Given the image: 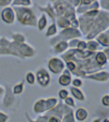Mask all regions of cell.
<instances>
[{
	"label": "cell",
	"instance_id": "7a4b0ae2",
	"mask_svg": "<svg viewBox=\"0 0 109 122\" xmlns=\"http://www.w3.org/2000/svg\"><path fill=\"white\" fill-rule=\"evenodd\" d=\"M50 122H57V120H55V118H52L50 120Z\"/></svg>",
	"mask_w": 109,
	"mask_h": 122
},
{
	"label": "cell",
	"instance_id": "6da1fadb",
	"mask_svg": "<svg viewBox=\"0 0 109 122\" xmlns=\"http://www.w3.org/2000/svg\"><path fill=\"white\" fill-rule=\"evenodd\" d=\"M97 60L99 63L104 62V61H105V57L103 53H99V55H98Z\"/></svg>",
	"mask_w": 109,
	"mask_h": 122
}]
</instances>
